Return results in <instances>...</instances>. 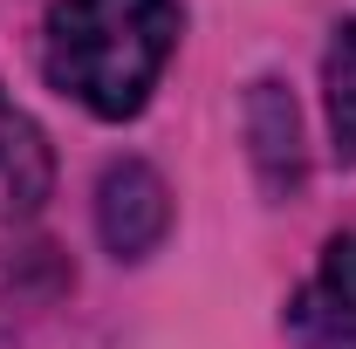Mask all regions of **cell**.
Instances as JSON below:
<instances>
[{"mask_svg": "<svg viewBox=\"0 0 356 349\" xmlns=\"http://www.w3.org/2000/svg\"><path fill=\"white\" fill-rule=\"evenodd\" d=\"M96 226H103V247H110L117 261H144V254L165 240V226H172V192H165V178L151 172L144 158L110 165L103 185H96Z\"/></svg>", "mask_w": 356, "mask_h": 349, "instance_id": "cell-2", "label": "cell"}, {"mask_svg": "<svg viewBox=\"0 0 356 349\" xmlns=\"http://www.w3.org/2000/svg\"><path fill=\"white\" fill-rule=\"evenodd\" d=\"M322 89H329V131H336V151L356 158V21L336 28V42L322 55Z\"/></svg>", "mask_w": 356, "mask_h": 349, "instance_id": "cell-4", "label": "cell"}, {"mask_svg": "<svg viewBox=\"0 0 356 349\" xmlns=\"http://www.w3.org/2000/svg\"><path fill=\"white\" fill-rule=\"evenodd\" d=\"M295 322L315 343H356V233H336L322 247V267L295 302Z\"/></svg>", "mask_w": 356, "mask_h": 349, "instance_id": "cell-3", "label": "cell"}, {"mask_svg": "<svg viewBox=\"0 0 356 349\" xmlns=\"http://www.w3.org/2000/svg\"><path fill=\"white\" fill-rule=\"evenodd\" d=\"M254 137H261L267 178H274V158H281V151H288V165H302V124H295V103H288L274 83H261V96H254Z\"/></svg>", "mask_w": 356, "mask_h": 349, "instance_id": "cell-5", "label": "cell"}, {"mask_svg": "<svg viewBox=\"0 0 356 349\" xmlns=\"http://www.w3.org/2000/svg\"><path fill=\"white\" fill-rule=\"evenodd\" d=\"M178 48V0H55L42 69L89 117H137Z\"/></svg>", "mask_w": 356, "mask_h": 349, "instance_id": "cell-1", "label": "cell"}]
</instances>
